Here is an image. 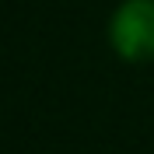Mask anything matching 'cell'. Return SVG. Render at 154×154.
Instances as JSON below:
<instances>
[{
	"mask_svg": "<svg viewBox=\"0 0 154 154\" xmlns=\"http://www.w3.org/2000/svg\"><path fill=\"white\" fill-rule=\"evenodd\" d=\"M109 46L126 63L154 60V0H123L112 11Z\"/></svg>",
	"mask_w": 154,
	"mask_h": 154,
	"instance_id": "1",
	"label": "cell"
}]
</instances>
